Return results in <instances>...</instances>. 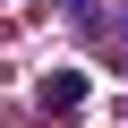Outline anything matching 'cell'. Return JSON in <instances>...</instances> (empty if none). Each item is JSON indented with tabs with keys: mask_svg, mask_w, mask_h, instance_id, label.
<instances>
[{
	"mask_svg": "<svg viewBox=\"0 0 128 128\" xmlns=\"http://www.w3.org/2000/svg\"><path fill=\"white\" fill-rule=\"evenodd\" d=\"M77 102H86V77H77V68H60V77L43 86V111H77Z\"/></svg>",
	"mask_w": 128,
	"mask_h": 128,
	"instance_id": "obj_1",
	"label": "cell"
}]
</instances>
